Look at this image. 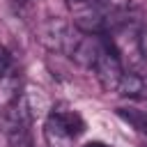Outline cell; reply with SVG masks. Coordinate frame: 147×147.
<instances>
[{
    "mask_svg": "<svg viewBox=\"0 0 147 147\" xmlns=\"http://www.w3.org/2000/svg\"><path fill=\"white\" fill-rule=\"evenodd\" d=\"M14 2H28V0H14Z\"/></svg>",
    "mask_w": 147,
    "mask_h": 147,
    "instance_id": "10",
    "label": "cell"
},
{
    "mask_svg": "<svg viewBox=\"0 0 147 147\" xmlns=\"http://www.w3.org/2000/svg\"><path fill=\"white\" fill-rule=\"evenodd\" d=\"M103 5H106L108 9H110V7H113V9H124V7L131 5V0H103Z\"/></svg>",
    "mask_w": 147,
    "mask_h": 147,
    "instance_id": "8",
    "label": "cell"
},
{
    "mask_svg": "<svg viewBox=\"0 0 147 147\" xmlns=\"http://www.w3.org/2000/svg\"><path fill=\"white\" fill-rule=\"evenodd\" d=\"M115 92L119 96H126V99H142L147 94V83L138 71H124Z\"/></svg>",
    "mask_w": 147,
    "mask_h": 147,
    "instance_id": "5",
    "label": "cell"
},
{
    "mask_svg": "<svg viewBox=\"0 0 147 147\" xmlns=\"http://www.w3.org/2000/svg\"><path fill=\"white\" fill-rule=\"evenodd\" d=\"M76 37H78V30L76 28L71 30V25H67L62 21H48V23H44L39 28L41 44L48 46V48H53V51L69 53V48H71V44H74Z\"/></svg>",
    "mask_w": 147,
    "mask_h": 147,
    "instance_id": "4",
    "label": "cell"
},
{
    "mask_svg": "<svg viewBox=\"0 0 147 147\" xmlns=\"http://www.w3.org/2000/svg\"><path fill=\"white\" fill-rule=\"evenodd\" d=\"M117 115H119L126 124H131L138 133H145V136H147V113L136 110V108H117Z\"/></svg>",
    "mask_w": 147,
    "mask_h": 147,
    "instance_id": "6",
    "label": "cell"
},
{
    "mask_svg": "<svg viewBox=\"0 0 147 147\" xmlns=\"http://www.w3.org/2000/svg\"><path fill=\"white\" fill-rule=\"evenodd\" d=\"M113 37H108L110 46L115 48L117 57L122 60V64L126 62L131 69H140L145 62V48H142V37H140V28L131 21H119L113 28Z\"/></svg>",
    "mask_w": 147,
    "mask_h": 147,
    "instance_id": "2",
    "label": "cell"
},
{
    "mask_svg": "<svg viewBox=\"0 0 147 147\" xmlns=\"http://www.w3.org/2000/svg\"><path fill=\"white\" fill-rule=\"evenodd\" d=\"M9 64H11V55H9V51L0 44V80H2L5 74L9 71Z\"/></svg>",
    "mask_w": 147,
    "mask_h": 147,
    "instance_id": "7",
    "label": "cell"
},
{
    "mask_svg": "<svg viewBox=\"0 0 147 147\" xmlns=\"http://www.w3.org/2000/svg\"><path fill=\"white\" fill-rule=\"evenodd\" d=\"M92 71H94L96 80L101 83V87L108 90V92H115L117 90V85H119V80H122L124 71H126L124 64H122V60L117 57L115 48L110 46V41L106 37H103V48H101L96 62L92 64Z\"/></svg>",
    "mask_w": 147,
    "mask_h": 147,
    "instance_id": "3",
    "label": "cell"
},
{
    "mask_svg": "<svg viewBox=\"0 0 147 147\" xmlns=\"http://www.w3.org/2000/svg\"><path fill=\"white\" fill-rule=\"evenodd\" d=\"M85 119L78 110L53 108L44 122V140L48 147H74V140L83 136Z\"/></svg>",
    "mask_w": 147,
    "mask_h": 147,
    "instance_id": "1",
    "label": "cell"
},
{
    "mask_svg": "<svg viewBox=\"0 0 147 147\" xmlns=\"http://www.w3.org/2000/svg\"><path fill=\"white\" fill-rule=\"evenodd\" d=\"M83 147H110V145H106V142H101V140H90V142H85Z\"/></svg>",
    "mask_w": 147,
    "mask_h": 147,
    "instance_id": "9",
    "label": "cell"
}]
</instances>
